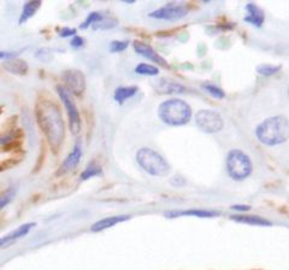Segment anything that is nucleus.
I'll use <instances>...</instances> for the list:
<instances>
[{
  "mask_svg": "<svg viewBox=\"0 0 289 270\" xmlns=\"http://www.w3.org/2000/svg\"><path fill=\"white\" fill-rule=\"evenodd\" d=\"M36 117L51 148L59 149L65 135V125L59 107L51 100H41L36 105Z\"/></svg>",
  "mask_w": 289,
  "mask_h": 270,
  "instance_id": "nucleus-1",
  "label": "nucleus"
},
{
  "mask_svg": "<svg viewBox=\"0 0 289 270\" xmlns=\"http://www.w3.org/2000/svg\"><path fill=\"white\" fill-rule=\"evenodd\" d=\"M258 140L266 146H276L289 139V119L278 115L264 119L255 129Z\"/></svg>",
  "mask_w": 289,
  "mask_h": 270,
  "instance_id": "nucleus-2",
  "label": "nucleus"
},
{
  "mask_svg": "<svg viewBox=\"0 0 289 270\" xmlns=\"http://www.w3.org/2000/svg\"><path fill=\"white\" fill-rule=\"evenodd\" d=\"M158 115L165 124L179 127V125H185L191 121L192 109L189 104L182 99L171 98L161 104Z\"/></svg>",
  "mask_w": 289,
  "mask_h": 270,
  "instance_id": "nucleus-3",
  "label": "nucleus"
},
{
  "mask_svg": "<svg viewBox=\"0 0 289 270\" xmlns=\"http://www.w3.org/2000/svg\"><path fill=\"white\" fill-rule=\"evenodd\" d=\"M136 162L141 169L152 176H165L170 172L168 161L161 154L149 148H142L136 152Z\"/></svg>",
  "mask_w": 289,
  "mask_h": 270,
  "instance_id": "nucleus-4",
  "label": "nucleus"
},
{
  "mask_svg": "<svg viewBox=\"0 0 289 270\" xmlns=\"http://www.w3.org/2000/svg\"><path fill=\"white\" fill-rule=\"evenodd\" d=\"M252 161L245 152L233 150L227 157V170L229 176L236 181H242L252 174Z\"/></svg>",
  "mask_w": 289,
  "mask_h": 270,
  "instance_id": "nucleus-5",
  "label": "nucleus"
},
{
  "mask_svg": "<svg viewBox=\"0 0 289 270\" xmlns=\"http://www.w3.org/2000/svg\"><path fill=\"white\" fill-rule=\"evenodd\" d=\"M195 123L198 128L204 133H218L224 125L222 116L215 110H201L195 116Z\"/></svg>",
  "mask_w": 289,
  "mask_h": 270,
  "instance_id": "nucleus-6",
  "label": "nucleus"
},
{
  "mask_svg": "<svg viewBox=\"0 0 289 270\" xmlns=\"http://www.w3.org/2000/svg\"><path fill=\"white\" fill-rule=\"evenodd\" d=\"M57 93H58L60 100L64 104L66 112L69 116V128H70L72 134H78L81 130V117L78 113V110L75 105L74 100L70 97L69 93L63 86L57 87Z\"/></svg>",
  "mask_w": 289,
  "mask_h": 270,
  "instance_id": "nucleus-7",
  "label": "nucleus"
},
{
  "mask_svg": "<svg viewBox=\"0 0 289 270\" xmlns=\"http://www.w3.org/2000/svg\"><path fill=\"white\" fill-rule=\"evenodd\" d=\"M188 8L183 4H176V3H170V4L164 5V7L157 9V10L150 13V17L156 20L164 21H179L188 14Z\"/></svg>",
  "mask_w": 289,
  "mask_h": 270,
  "instance_id": "nucleus-8",
  "label": "nucleus"
},
{
  "mask_svg": "<svg viewBox=\"0 0 289 270\" xmlns=\"http://www.w3.org/2000/svg\"><path fill=\"white\" fill-rule=\"evenodd\" d=\"M63 81H64V88L69 93H72L75 95H81L86 91V79L84 75L80 70H65L62 75Z\"/></svg>",
  "mask_w": 289,
  "mask_h": 270,
  "instance_id": "nucleus-9",
  "label": "nucleus"
},
{
  "mask_svg": "<svg viewBox=\"0 0 289 270\" xmlns=\"http://www.w3.org/2000/svg\"><path fill=\"white\" fill-rule=\"evenodd\" d=\"M132 46H134V50L136 51L138 55L144 57V58H147L151 62L156 63V64L168 68L167 61H165L162 56H159L158 53H157L156 51L150 46V45L141 43V41H134Z\"/></svg>",
  "mask_w": 289,
  "mask_h": 270,
  "instance_id": "nucleus-10",
  "label": "nucleus"
},
{
  "mask_svg": "<svg viewBox=\"0 0 289 270\" xmlns=\"http://www.w3.org/2000/svg\"><path fill=\"white\" fill-rule=\"evenodd\" d=\"M129 218H130V216L129 215H117V216H111V217L102 218V220L93 223L92 227H90V230H92L93 233L102 232V230H106L108 228L116 226V224L128 221Z\"/></svg>",
  "mask_w": 289,
  "mask_h": 270,
  "instance_id": "nucleus-11",
  "label": "nucleus"
},
{
  "mask_svg": "<svg viewBox=\"0 0 289 270\" xmlns=\"http://www.w3.org/2000/svg\"><path fill=\"white\" fill-rule=\"evenodd\" d=\"M34 227H35V223L22 224V226L16 228V229L11 230V232L9 234H6V235L2 236V238H0V248L4 247V246L10 245L11 242H15V240L26 236L27 234H28Z\"/></svg>",
  "mask_w": 289,
  "mask_h": 270,
  "instance_id": "nucleus-12",
  "label": "nucleus"
},
{
  "mask_svg": "<svg viewBox=\"0 0 289 270\" xmlns=\"http://www.w3.org/2000/svg\"><path fill=\"white\" fill-rule=\"evenodd\" d=\"M230 220H233L237 223H243V224H249V226H260V227H269L272 226V223L266 218L260 217V216H254V215H233L230 216Z\"/></svg>",
  "mask_w": 289,
  "mask_h": 270,
  "instance_id": "nucleus-13",
  "label": "nucleus"
},
{
  "mask_svg": "<svg viewBox=\"0 0 289 270\" xmlns=\"http://www.w3.org/2000/svg\"><path fill=\"white\" fill-rule=\"evenodd\" d=\"M81 157H82V148H81V144L78 143L74 146V149L71 150L70 154L68 155V157L63 162L62 172L68 173L71 172L72 169H75V167L80 163Z\"/></svg>",
  "mask_w": 289,
  "mask_h": 270,
  "instance_id": "nucleus-14",
  "label": "nucleus"
},
{
  "mask_svg": "<svg viewBox=\"0 0 289 270\" xmlns=\"http://www.w3.org/2000/svg\"><path fill=\"white\" fill-rule=\"evenodd\" d=\"M246 11H247V15L245 17V22L251 23V25L260 28L265 21V16H264L263 11H261L255 4H247Z\"/></svg>",
  "mask_w": 289,
  "mask_h": 270,
  "instance_id": "nucleus-15",
  "label": "nucleus"
},
{
  "mask_svg": "<svg viewBox=\"0 0 289 270\" xmlns=\"http://www.w3.org/2000/svg\"><path fill=\"white\" fill-rule=\"evenodd\" d=\"M219 214L217 211H211V210H185V211H169L165 216L169 218L180 217V216H195L200 218H213L217 217Z\"/></svg>",
  "mask_w": 289,
  "mask_h": 270,
  "instance_id": "nucleus-16",
  "label": "nucleus"
},
{
  "mask_svg": "<svg viewBox=\"0 0 289 270\" xmlns=\"http://www.w3.org/2000/svg\"><path fill=\"white\" fill-rule=\"evenodd\" d=\"M156 88L159 93H164V94H182V93L186 92L185 86L168 80L159 81Z\"/></svg>",
  "mask_w": 289,
  "mask_h": 270,
  "instance_id": "nucleus-17",
  "label": "nucleus"
},
{
  "mask_svg": "<svg viewBox=\"0 0 289 270\" xmlns=\"http://www.w3.org/2000/svg\"><path fill=\"white\" fill-rule=\"evenodd\" d=\"M4 68L9 73L20 75V76H23V75L28 73V64L21 58H14L10 59V61H6L4 63Z\"/></svg>",
  "mask_w": 289,
  "mask_h": 270,
  "instance_id": "nucleus-18",
  "label": "nucleus"
},
{
  "mask_svg": "<svg viewBox=\"0 0 289 270\" xmlns=\"http://www.w3.org/2000/svg\"><path fill=\"white\" fill-rule=\"evenodd\" d=\"M40 7H41V2H39V0H33V2L26 3L22 9V14H21L18 23H20V25L26 23L27 21L32 19V17L38 13V10L40 9Z\"/></svg>",
  "mask_w": 289,
  "mask_h": 270,
  "instance_id": "nucleus-19",
  "label": "nucleus"
},
{
  "mask_svg": "<svg viewBox=\"0 0 289 270\" xmlns=\"http://www.w3.org/2000/svg\"><path fill=\"white\" fill-rule=\"evenodd\" d=\"M137 93V87L136 86H120L118 88L114 91V100L117 101V103L122 104L123 101L128 100V99H130L134 97L135 94Z\"/></svg>",
  "mask_w": 289,
  "mask_h": 270,
  "instance_id": "nucleus-20",
  "label": "nucleus"
},
{
  "mask_svg": "<svg viewBox=\"0 0 289 270\" xmlns=\"http://www.w3.org/2000/svg\"><path fill=\"white\" fill-rule=\"evenodd\" d=\"M101 174H102L101 167L99 166L98 163H95V162H90L86 169L83 170L82 174H81V180H82V181H86V180L94 178V176H100Z\"/></svg>",
  "mask_w": 289,
  "mask_h": 270,
  "instance_id": "nucleus-21",
  "label": "nucleus"
},
{
  "mask_svg": "<svg viewBox=\"0 0 289 270\" xmlns=\"http://www.w3.org/2000/svg\"><path fill=\"white\" fill-rule=\"evenodd\" d=\"M135 73L138 75H144V76H156L159 74V69L152 64H146V63H140L135 68Z\"/></svg>",
  "mask_w": 289,
  "mask_h": 270,
  "instance_id": "nucleus-22",
  "label": "nucleus"
},
{
  "mask_svg": "<svg viewBox=\"0 0 289 270\" xmlns=\"http://www.w3.org/2000/svg\"><path fill=\"white\" fill-rule=\"evenodd\" d=\"M16 193H17L16 188L11 187V188H9V190H6L4 193L2 194V197H0V211H3V210H4L6 206H8L9 204L15 199Z\"/></svg>",
  "mask_w": 289,
  "mask_h": 270,
  "instance_id": "nucleus-23",
  "label": "nucleus"
},
{
  "mask_svg": "<svg viewBox=\"0 0 289 270\" xmlns=\"http://www.w3.org/2000/svg\"><path fill=\"white\" fill-rule=\"evenodd\" d=\"M102 19H104V17H102V15L100 13H92L86 20H84V22L80 26V28L87 29V28H89L90 26L95 27L96 25H99V23L101 22Z\"/></svg>",
  "mask_w": 289,
  "mask_h": 270,
  "instance_id": "nucleus-24",
  "label": "nucleus"
},
{
  "mask_svg": "<svg viewBox=\"0 0 289 270\" xmlns=\"http://www.w3.org/2000/svg\"><path fill=\"white\" fill-rule=\"evenodd\" d=\"M203 88L209 93V94H211L215 98L222 99V98H224V95H225V93L222 88H219V87L216 85H212V83H205V85L203 86Z\"/></svg>",
  "mask_w": 289,
  "mask_h": 270,
  "instance_id": "nucleus-25",
  "label": "nucleus"
},
{
  "mask_svg": "<svg viewBox=\"0 0 289 270\" xmlns=\"http://www.w3.org/2000/svg\"><path fill=\"white\" fill-rule=\"evenodd\" d=\"M257 71L260 75H263V76H272V75L278 73L279 67H276V65L264 64V65H259Z\"/></svg>",
  "mask_w": 289,
  "mask_h": 270,
  "instance_id": "nucleus-26",
  "label": "nucleus"
},
{
  "mask_svg": "<svg viewBox=\"0 0 289 270\" xmlns=\"http://www.w3.org/2000/svg\"><path fill=\"white\" fill-rule=\"evenodd\" d=\"M129 43L128 41H112L110 45V51L111 52H122V51H124L126 47H128Z\"/></svg>",
  "mask_w": 289,
  "mask_h": 270,
  "instance_id": "nucleus-27",
  "label": "nucleus"
},
{
  "mask_svg": "<svg viewBox=\"0 0 289 270\" xmlns=\"http://www.w3.org/2000/svg\"><path fill=\"white\" fill-rule=\"evenodd\" d=\"M76 34V31L74 28H63L60 29L59 35L60 38H69V37H75Z\"/></svg>",
  "mask_w": 289,
  "mask_h": 270,
  "instance_id": "nucleus-28",
  "label": "nucleus"
},
{
  "mask_svg": "<svg viewBox=\"0 0 289 270\" xmlns=\"http://www.w3.org/2000/svg\"><path fill=\"white\" fill-rule=\"evenodd\" d=\"M83 44H84L83 39L81 37H76V35H75V37L72 38L71 41H70L71 47H74V49H80V47L83 46Z\"/></svg>",
  "mask_w": 289,
  "mask_h": 270,
  "instance_id": "nucleus-29",
  "label": "nucleus"
},
{
  "mask_svg": "<svg viewBox=\"0 0 289 270\" xmlns=\"http://www.w3.org/2000/svg\"><path fill=\"white\" fill-rule=\"evenodd\" d=\"M16 56H17L16 52H0V58L8 59V61H10V59H14V58H17Z\"/></svg>",
  "mask_w": 289,
  "mask_h": 270,
  "instance_id": "nucleus-30",
  "label": "nucleus"
},
{
  "mask_svg": "<svg viewBox=\"0 0 289 270\" xmlns=\"http://www.w3.org/2000/svg\"><path fill=\"white\" fill-rule=\"evenodd\" d=\"M231 209L235 210V211H237V212H246V211H248L249 209V206H247V205H234V206H231Z\"/></svg>",
  "mask_w": 289,
  "mask_h": 270,
  "instance_id": "nucleus-31",
  "label": "nucleus"
},
{
  "mask_svg": "<svg viewBox=\"0 0 289 270\" xmlns=\"http://www.w3.org/2000/svg\"><path fill=\"white\" fill-rule=\"evenodd\" d=\"M288 97H289V88H288Z\"/></svg>",
  "mask_w": 289,
  "mask_h": 270,
  "instance_id": "nucleus-32",
  "label": "nucleus"
}]
</instances>
